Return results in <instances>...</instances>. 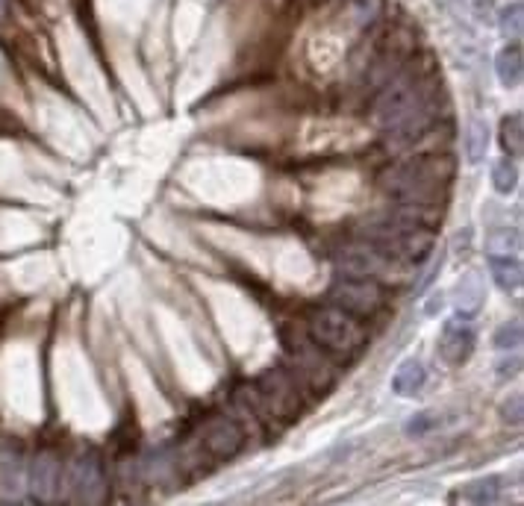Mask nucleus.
Here are the masks:
<instances>
[{
    "mask_svg": "<svg viewBox=\"0 0 524 506\" xmlns=\"http://www.w3.org/2000/svg\"><path fill=\"white\" fill-rule=\"evenodd\" d=\"M457 174V159L451 153H422L410 162H398L380 174V188L398 204L439 206L448 195V186Z\"/></svg>",
    "mask_w": 524,
    "mask_h": 506,
    "instance_id": "nucleus-1",
    "label": "nucleus"
},
{
    "mask_svg": "<svg viewBox=\"0 0 524 506\" xmlns=\"http://www.w3.org/2000/svg\"><path fill=\"white\" fill-rule=\"evenodd\" d=\"M433 94H439V80L433 68H424L419 59H412V62L401 65V71L386 86H380L372 103V115L377 124L392 127L401 118H407L412 110H419L424 100H431Z\"/></svg>",
    "mask_w": 524,
    "mask_h": 506,
    "instance_id": "nucleus-2",
    "label": "nucleus"
},
{
    "mask_svg": "<svg viewBox=\"0 0 524 506\" xmlns=\"http://www.w3.org/2000/svg\"><path fill=\"white\" fill-rule=\"evenodd\" d=\"M306 336L313 339L330 359L344 362V365L354 362L365 348V329L360 324V318L342 312L339 306H333V303L309 315Z\"/></svg>",
    "mask_w": 524,
    "mask_h": 506,
    "instance_id": "nucleus-3",
    "label": "nucleus"
},
{
    "mask_svg": "<svg viewBox=\"0 0 524 506\" xmlns=\"http://www.w3.org/2000/svg\"><path fill=\"white\" fill-rule=\"evenodd\" d=\"M257 395L262 400V406L271 418L280 421H295L304 409L301 397V383L295 380V374L289 368H268L259 374V380L254 383Z\"/></svg>",
    "mask_w": 524,
    "mask_h": 506,
    "instance_id": "nucleus-4",
    "label": "nucleus"
},
{
    "mask_svg": "<svg viewBox=\"0 0 524 506\" xmlns=\"http://www.w3.org/2000/svg\"><path fill=\"white\" fill-rule=\"evenodd\" d=\"M395 268H407L398 259H392L386 253H380L377 247H372L368 242H356V244H344L336 253V271L339 277H351V280H374V282H386L395 274Z\"/></svg>",
    "mask_w": 524,
    "mask_h": 506,
    "instance_id": "nucleus-5",
    "label": "nucleus"
},
{
    "mask_svg": "<svg viewBox=\"0 0 524 506\" xmlns=\"http://www.w3.org/2000/svg\"><path fill=\"white\" fill-rule=\"evenodd\" d=\"M292 353V374L295 380L304 388L315 395H327L333 386H336V368H333V359L321 350L313 339L295 341V345H286Z\"/></svg>",
    "mask_w": 524,
    "mask_h": 506,
    "instance_id": "nucleus-6",
    "label": "nucleus"
},
{
    "mask_svg": "<svg viewBox=\"0 0 524 506\" xmlns=\"http://www.w3.org/2000/svg\"><path fill=\"white\" fill-rule=\"evenodd\" d=\"M63 486L68 489V501H77V503L103 501L106 474H103V463L98 459V453H82L77 459H71L63 468L59 492H63Z\"/></svg>",
    "mask_w": 524,
    "mask_h": 506,
    "instance_id": "nucleus-7",
    "label": "nucleus"
},
{
    "mask_svg": "<svg viewBox=\"0 0 524 506\" xmlns=\"http://www.w3.org/2000/svg\"><path fill=\"white\" fill-rule=\"evenodd\" d=\"M327 298L333 306H339L342 312H348L354 318H374L380 310H383V289L374 280H351V277H339L330 286Z\"/></svg>",
    "mask_w": 524,
    "mask_h": 506,
    "instance_id": "nucleus-8",
    "label": "nucleus"
},
{
    "mask_svg": "<svg viewBox=\"0 0 524 506\" xmlns=\"http://www.w3.org/2000/svg\"><path fill=\"white\" fill-rule=\"evenodd\" d=\"M200 447H204L207 456L216 459V463H228V459L242 453L245 430L233 418L216 415L204 424V430H200Z\"/></svg>",
    "mask_w": 524,
    "mask_h": 506,
    "instance_id": "nucleus-9",
    "label": "nucleus"
},
{
    "mask_svg": "<svg viewBox=\"0 0 524 506\" xmlns=\"http://www.w3.org/2000/svg\"><path fill=\"white\" fill-rule=\"evenodd\" d=\"M445 112V103L439 100V94H433L431 100H424L419 110H412L407 118H401L398 124L386 127L389 129V141L395 148H410L415 141H422L431 129L436 127V121L442 118Z\"/></svg>",
    "mask_w": 524,
    "mask_h": 506,
    "instance_id": "nucleus-10",
    "label": "nucleus"
},
{
    "mask_svg": "<svg viewBox=\"0 0 524 506\" xmlns=\"http://www.w3.org/2000/svg\"><path fill=\"white\" fill-rule=\"evenodd\" d=\"M471 318L474 315L457 312L442 324V336H439V357H442V362L462 365L471 359L474 345H478V333H474Z\"/></svg>",
    "mask_w": 524,
    "mask_h": 506,
    "instance_id": "nucleus-11",
    "label": "nucleus"
},
{
    "mask_svg": "<svg viewBox=\"0 0 524 506\" xmlns=\"http://www.w3.org/2000/svg\"><path fill=\"white\" fill-rule=\"evenodd\" d=\"M59 480H63V463L53 451H42L30 463L27 471V486L35 501H53L59 492Z\"/></svg>",
    "mask_w": 524,
    "mask_h": 506,
    "instance_id": "nucleus-12",
    "label": "nucleus"
},
{
    "mask_svg": "<svg viewBox=\"0 0 524 506\" xmlns=\"http://www.w3.org/2000/svg\"><path fill=\"white\" fill-rule=\"evenodd\" d=\"M424 383H427V368L422 365V359L410 357L398 365L395 377H392V392L401 395V397H412V395L422 392Z\"/></svg>",
    "mask_w": 524,
    "mask_h": 506,
    "instance_id": "nucleus-13",
    "label": "nucleus"
},
{
    "mask_svg": "<svg viewBox=\"0 0 524 506\" xmlns=\"http://www.w3.org/2000/svg\"><path fill=\"white\" fill-rule=\"evenodd\" d=\"M486 263H490L492 280L498 289L516 291L521 286V263L513 253H486Z\"/></svg>",
    "mask_w": 524,
    "mask_h": 506,
    "instance_id": "nucleus-14",
    "label": "nucleus"
},
{
    "mask_svg": "<svg viewBox=\"0 0 524 506\" xmlns=\"http://www.w3.org/2000/svg\"><path fill=\"white\" fill-rule=\"evenodd\" d=\"M495 71H498V80H501L507 89H519L521 86V77H524L521 42L507 44L504 51L495 56Z\"/></svg>",
    "mask_w": 524,
    "mask_h": 506,
    "instance_id": "nucleus-15",
    "label": "nucleus"
},
{
    "mask_svg": "<svg viewBox=\"0 0 524 506\" xmlns=\"http://www.w3.org/2000/svg\"><path fill=\"white\" fill-rule=\"evenodd\" d=\"M498 141H501V150L509 159H519L524 153V115L509 112L501 118V127H498Z\"/></svg>",
    "mask_w": 524,
    "mask_h": 506,
    "instance_id": "nucleus-16",
    "label": "nucleus"
},
{
    "mask_svg": "<svg viewBox=\"0 0 524 506\" xmlns=\"http://www.w3.org/2000/svg\"><path fill=\"white\" fill-rule=\"evenodd\" d=\"M501 477H495V474H490V477H480V480H471V482H466L457 494H454V501H469V503H495L498 498H501V492H504V486H501Z\"/></svg>",
    "mask_w": 524,
    "mask_h": 506,
    "instance_id": "nucleus-17",
    "label": "nucleus"
},
{
    "mask_svg": "<svg viewBox=\"0 0 524 506\" xmlns=\"http://www.w3.org/2000/svg\"><path fill=\"white\" fill-rule=\"evenodd\" d=\"M480 303H483V282L478 274H462L460 282H457V306H460V312H466V315H474L480 310Z\"/></svg>",
    "mask_w": 524,
    "mask_h": 506,
    "instance_id": "nucleus-18",
    "label": "nucleus"
},
{
    "mask_svg": "<svg viewBox=\"0 0 524 506\" xmlns=\"http://www.w3.org/2000/svg\"><path fill=\"white\" fill-rule=\"evenodd\" d=\"M486 150H490V127H486V121H480V118H471L466 124V159L471 165H478L483 162Z\"/></svg>",
    "mask_w": 524,
    "mask_h": 506,
    "instance_id": "nucleus-19",
    "label": "nucleus"
},
{
    "mask_svg": "<svg viewBox=\"0 0 524 506\" xmlns=\"http://www.w3.org/2000/svg\"><path fill=\"white\" fill-rule=\"evenodd\" d=\"M516 186H519V171H516L513 159H509V157L498 159L492 165V188L498 195H513Z\"/></svg>",
    "mask_w": 524,
    "mask_h": 506,
    "instance_id": "nucleus-20",
    "label": "nucleus"
},
{
    "mask_svg": "<svg viewBox=\"0 0 524 506\" xmlns=\"http://www.w3.org/2000/svg\"><path fill=\"white\" fill-rule=\"evenodd\" d=\"M519 251V233L501 227L486 235V253H516Z\"/></svg>",
    "mask_w": 524,
    "mask_h": 506,
    "instance_id": "nucleus-21",
    "label": "nucleus"
},
{
    "mask_svg": "<svg viewBox=\"0 0 524 506\" xmlns=\"http://www.w3.org/2000/svg\"><path fill=\"white\" fill-rule=\"evenodd\" d=\"M492 345L498 350H516L521 345V324L519 321H507L495 329V336H492Z\"/></svg>",
    "mask_w": 524,
    "mask_h": 506,
    "instance_id": "nucleus-22",
    "label": "nucleus"
},
{
    "mask_svg": "<svg viewBox=\"0 0 524 506\" xmlns=\"http://www.w3.org/2000/svg\"><path fill=\"white\" fill-rule=\"evenodd\" d=\"M501 33L507 39L519 42L521 39V4H509L507 9H501Z\"/></svg>",
    "mask_w": 524,
    "mask_h": 506,
    "instance_id": "nucleus-23",
    "label": "nucleus"
},
{
    "mask_svg": "<svg viewBox=\"0 0 524 506\" xmlns=\"http://www.w3.org/2000/svg\"><path fill=\"white\" fill-rule=\"evenodd\" d=\"M521 418H524V397H521V392H513L509 397H504V404H501V421L519 427Z\"/></svg>",
    "mask_w": 524,
    "mask_h": 506,
    "instance_id": "nucleus-24",
    "label": "nucleus"
},
{
    "mask_svg": "<svg viewBox=\"0 0 524 506\" xmlns=\"http://www.w3.org/2000/svg\"><path fill=\"white\" fill-rule=\"evenodd\" d=\"M354 12L360 24H372L383 12V0H354Z\"/></svg>",
    "mask_w": 524,
    "mask_h": 506,
    "instance_id": "nucleus-25",
    "label": "nucleus"
},
{
    "mask_svg": "<svg viewBox=\"0 0 524 506\" xmlns=\"http://www.w3.org/2000/svg\"><path fill=\"white\" fill-rule=\"evenodd\" d=\"M433 427H436L433 412H419V415H415V418H410L407 433H410V435H424L427 430H433Z\"/></svg>",
    "mask_w": 524,
    "mask_h": 506,
    "instance_id": "nucleus-26",
    "label": "nucleus"
},
{
    "mask_svg": "<svg viewBox=\"0 0 524 506\" xmlns=\"http://www.w3.org/2000/svg\"><path fill=\"white\" fill-rule=\"evenodd\" d=\"M519 371H521V359L519 357L498 362V380H509V377H516Z\"/></svg>",
    "mask_w": 524,
    "mask_h": 506,
    "instance_id": "nucleus-27",
    "label": "nucleus"
},
{
    "mask_svg": "<svg viewBox=\"0 0 524 506\" xmlns=\"http://www.w3.org/2000/svg\"><path fill=\"white\" fill-rule=\"evenodd\" d=\"M442 298H445L442 291H433V294H431V303L424 306V312H427V315H436L439 310H442V303H445Z\"/></svg>",
    "mask_w": 524,
    "mask_h": 506,
    "instance_id": "nucleus-28",
    "label": "nucleus"
},
{
    "mask_svg": "<svg viewBox=\"0 0 524 506\" xmlns=\"http://www.w3.org/2000/svg\"><path fill=\"white\" fill-rule=\"evenodd\" d=\"M6 4H9V0H0V12H4V9H6Z\"/></svg>",
    "mask_w": 524,
    "mask_h": 506,
    "instance_id": "nucleus-29",
    "label": "nucleus"
}]
</instances>
